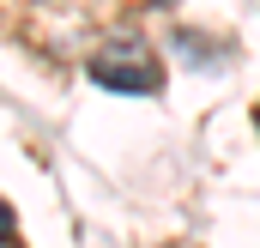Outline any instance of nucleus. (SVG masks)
<instances>
[{
	"mask_svg": "<svg viewBox=\"0 0 260 248\" xmlns=\"http://www.w3.org/2000/svg\"><path fill=\"white\" fill-rule=\"evenodd\" d=\"M91 79H97V85H109V91H133V97H145V91H157V85H164L157 61H151L139 43H115V49H103V55L91 61Z\"/></svg>",
	"mask_w": 260,
	"mask_h": 248,
	"instance_id": "obj_1",
	"label": "nucleus"
},
{
	"mask_svg": "<svg viewBox=\"0 0 260 248\" xmlns=\"http://www.w3.org/2000/svg\"><path fill=\"white\" fill-rule=\"evenodd\" d=\"M6 236H12V206L0 200V242H6Z\"/></svg>",
	"mask_w": 260,
	"mask_h": 248,
	"instance_id": "obj_2",
	"label": "nucleus"
}]
</instances>
